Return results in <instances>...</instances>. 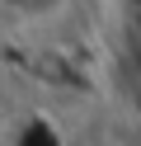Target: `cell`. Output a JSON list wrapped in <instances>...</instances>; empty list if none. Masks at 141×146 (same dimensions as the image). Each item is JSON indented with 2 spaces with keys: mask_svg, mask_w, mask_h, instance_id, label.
<instances>
[{
  "mask_svg": "<svg viewBox=\"0 0 141 146\" xmlns=\"http://www.w3.org/2000/svg\"><path fill=\"white\" fill-rule=\"evenodd\" d=\"M14 19H28V24H38V19H52V14H61L71 0H0Z\"/></svg>",
  "mask_w": 141,
  "mask_h": 146,
  "instance_id": "cell-1",
  "label": "cell"
}]
</instances>
